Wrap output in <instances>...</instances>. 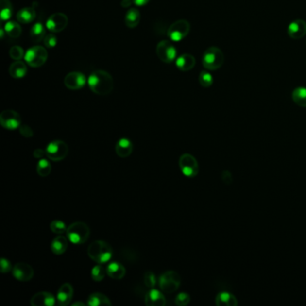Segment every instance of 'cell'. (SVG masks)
<instances>
[{
	"instance_id": "cell-42",
	"label": "cell",
	"mask_w": 306,
	"mask_h": 306,
	"mask_svg": "<svg viewBox=\"0 0 306 306\" xmlns=\"http://www.w3.org/2000/svg\"><path fill=\"white\" fill-rule=\"evenodd\" d=\"M222 180H223L224 184H226V185L232 184L233 181H234L231 172H230L229 171H227V170H224V171H223V173H222Z\"/></svg>"
},
{
	"instance_id": "cell-17",
	"label": "cell",
	"mask_w": 306,
	"mask_h": 306,
	"mask_svg": "<svg viewBox=\"0 0 306 306\" xmlns=\"http://www.w3.org/2000/svg\"><path fill=\"white\" fill-rule=\"evenodd\" d=\"M165 293L155 289H151L145 296V304L147 306H164L166 305Z\"/></svg>"
},
{
	"instance_id": "cell-30",
	"label": "cell",
	"mask_w": 306,
	"mask_h": 306,
	"mask_svg": "<svg viewBox=\"0 0 306 306\" xmlns=\"http://www.w3.org/2000/svg\"><path fill=\"white\" fill-rule=\"evenodd\" d=\"M292 98L295 104L298 106L306 107V88L303 86H299L295 88L292 94Z\"/></svg>"
},
{
	"instance_id": "cell-25",
	"label": "cell",
	"mask_w": 306,
	"mask_h": 306,
	"mask_svg": "<svg viewBox=\"0 0 306 306\" xmlns=\"http://www.w3.org/2000/svg\"><path fill=\"white\" fill-rule=\"evenodd\" d=\"M216 304L218 306H236L238 302L234 294L223 291L217 295Z\"/></svg>"
},
{
	"instance_id": "cell-5",
	"label": "cell",
	"mask_w": 306,
	"mask_h": 306,
	"mask_svg": "<svg viewBox=\"0 0 306 306\" xmlns=\"http://www.w3.org/2000/svg\"><path fill=\"white\" fill-rule=\"evenodd\" d=\"M181 286V277L176 271H165L159 277V288L165 294L176 292Z\"/></svg>"
},
{
	"instance_id": "cell-26",
	"label": "cell",
	"mask_w": 306,
	"mask_h": 306,
	"mask_svg": "<svg viewBox=\"0 0 306 306\" xmlns=\"http://www.w3.org/2000/svg\"><path fill=\"white\" fill-rule=\"evenodd\" d=\"M140 12L136 8H130L125 16V24L129 28H135L140 23Z\"/></svg>"
},
{
	"instance_id": "cell-10",
	"label": "cell",
	"mask_w": 306,
	"mask_h": 306,
	"mask_svg": "<svg viewBox=\"0 0 306 306\" xmlns=\"http://www.w3.org/2000/svg\"><path fill=\"white\" fill-rule=\"evenodd\" d=\"M156 55L161 61L165 63H171L176 59V48L171 41L164 40L160 41L156 46Z\"/></svg>"
},
{
	"instance_id": "cell-33",
	"label": "cell",
	"mask_w": 306,
	"mask_h": 306,
	"mask_svg": "<svg viewBox=\"0 0 306 306\" xmlns=\"http://www.w3.org/2000/svg\"><path fill=\"white\" fill-rule=\"evenodd\" d=\"M107 271L101 264L94 266L91 271V277L95 282H101L106 276Z\"/></svg>"
},
{
	"instance_id": "cell-16",
	"label": "cell",
	"mask_w": 306,
	"mask_h": 306,
	"mask_svg": "<svg viewBox=\"0 0 306 306\" xmlns=\"http://www.w3.org/2000/svg\"><path fill=\"white\" fill-rule=\"evenodd\" d=\"M57 299L54 295L46 291L36 293L31 299V305L33 306H53L56 305Z\"/></svg>"
},
{
	"instance_id": "cell-28",
	"label": "cell",
	"mask_w": 306,
	"mask_h": 306,
	"mask_svg": "<svg viewBox=\"0 0 306 306\" xmlns=\"http://www.w3.org/2000/svg\"><path fill=\"white\" fill-rule=\"evenodd\" d=\"M87 305L90 306H111L112 302L105 294L102 293H93L89 295Z\"/></svg>"
},
{
	"instance_id": "cell-29",
	"label": "cell",
	"mask_w": 306,
	"mask_h": 306,
	"mask_svg": "<svg viewBox=\"0 0 306 306\" xmlns=\"http://www.w3.org/2000/svg\"><path fill=\"white\" fill-rule=\"evenodd\" d=\"M5 32L6 34L13 39H17L22 34V27L17 22L8 21L5 24Z\"/></svg>"
},
{
	"instance_id": "cell-35",
	"label": "cell",
	"mask_w": 306,
	"mask_h": 306,
	"mask_svg": "<svg viewBox=\"0 0 306 306\" xmlns=\"http://www.w3.org/2000/svg\"><path fill=\"white\" fill-rule=\"evenodd\" d=\"M199 82L200 85L208 88L213 85V77L210 73H208L207 71H202L200 72V76H199Z\"/></svg>"
},
{
	"instance_id": "cell-6",
	"label": "cell",
	"mask_w": 306,
	"mask_h": 306,
	"mask_svg": "<svg viewBox=\"0 0 306 306\" xmlns=\"http://www.w3.org/2000/svg\"><path fill=\"white\" fill-rule=\"evenodd\" d=\"M48 51L43 46L36 45L30 48L25 52L24 59L26 63L32 68H40L47 61Z\"/></svg>"
},
{
	"instance_id": "cell-27",
	"label": "cell",
	"mask_w": 306,
	"mask_h": 306,
	"mask_svg": "<svg viewBox=\"0 0 306 306\" xmlns=\"http://www.w3.org/2000/svg\"><path fill=\"white\" fill-rule=\"evenodd\" d=\"M30 36L32 41L35 43H39L44 40L46 36V31L44 25L41 22H38L33 25L30 31Z\"/></svg>"
},
{
	"instance_id": "cell-21",
	"label": "cell",
	"mask_w": 306,
	"mask_h": 306,
	"mask_svg": "<svg viewBox=\"0 0 306 306\" xmlns=\"http://www.w3.org/2000/svg\"><path fill=\"white\" fill-rule=\"evenodd\" d=\"M68 239L67 236H64L62 235H58L53 239V241H51V252L55 255H61L65 253L68 246Z\"/></svg>"
},
{
	"instance_id": "cell-22",
	"label": "cell",
	"mask_w": 306,
	"mask_h": 306,
	"mask_svg": "<svg viewBox=\"0 0 306 306\" xmlns=\"http://www.w3.org/2000/svg\"><path fill=\"white\" fill-rule=\"evenodd\" d=\"M196 64V59L190 54H183L176 59V67L178 69L183 72L192 69Z\"/></svg>"
},
{
	"instance_id": "cell-32",
	"label": "cell",
	"mask_w": 306,
	"mask_h": 306,
	"mask_svg": "<svg viewBox=\"0 0 306 306\" xmlns=\"http://www.w3.org/2000/svg\"><path fill=\"white\" fill-rule=\"evenodd\" d=\"M1 19L2 21L9 20L13 15V6L10 0H0Z\"/></svg>"
},
{
	"instance_id": "cell-3",
	"label": "cell",
	"mask_w": 306,
	"mask_h": 306,
	"mask_svg": "<svg viewBox=\"0 0 306 306\" xmlns=\"http://www.w3.org/2000/svg\"><path fill=\"white\" fill-rule=\"evenodd\" d=\"M91 231L88 225L84 222H75L68 226L66 236L68 241L73 244L79 245L87 241L90 237Z\"/></svg>"
},
{
	"instance_id": "cell-31",
	"label": "cell",
	"mask_w": 306,
	"mask_h": 306,
	"mask_svg": "<svg viewBox=\"0 0 306 306\" xmlns=\"http://www.w3.org/2000/svg\"><path fill=\"white\" fill-rule=\"evenodd\" d=\"M36 171L39 174V176L42 177V178L49 176L51 172V165L49 162V160L45 159V158L40 159L39 163L37 164V166H36Z\"/></svg>"
},
{
	"instance_id": "cell-1",
	"label": "cell",
	"mask_w": 306,
	"mask_h": 306,
	"mask_svg": "<svg viewBox=\"0 0 306 306\" xmlns=\"http://www.w3.org/2000/svg\"><path fill=\"white\" fill-rule=\"evenodd\" d=\"M87 84L93 93L102 96L111 94L114 86L112 75L104 70L92 72L87 79Z\"/></svg>"
},
{
	"instance_id": "cell-44",
	"label": "cell",
	"mask_w": 306,
	"mask_h": 306,
	"mask_svg": "<svg viewBox=\"0 0 306 306\" xmlns=\"http://www.w3.org/2000/svg\"><path fill=\"white\" fill-rule=\"evenodd\" d=\"M149 1L150 0H133V3L135 4L136 6H146Z\"/></svg>"
},
{
	"instance_id": "cell-13",
	"label": "cell",
	"mask_w": 306,
	"mask_h": 306,
	"mask_svg": "<svg viewBox=\"0 0 306 306\" xmlns=\"http://www.w3.org/2000/svg\"><path fill=\"white\" fill-rule=\"evenodd\" d=\"M13 277L18 281L27 282L34 276V271L32 266L25 262H18L13 267Z\"/></svg>"
},
{
	"instance_id": "cell-36",
	"label": "cell",
	"mask_w": 306,
	"mask_h": 306,
	"mask_svg": "<svg viewBox=\"0 0 306 306\" xmlns=\"http://www.w3.org/2000/svg\"><path fill=\"white\" fill-rule=\"evenodd\" d=\"M144 283L146 285V287L149 289H154L157 283V279L155 275L153 274L152 271H148L145 273L144 275Z\"/></svg>"
},
{
	"instance_id": "cell-7",
	"label": "cell",
	"mask_w": 306,
	"mask_h": 306,
	"mask_svg": "<svg viewBox=\"0 0 306 306\" xmlns=\"http://www.w3.org/2000/svg\"><path fill=\"white\" fill-rule=\"evenodd\" d=\"M46 156L51 161L59 162L65 159L68 153V146L63 140H53L48 144Z\"/></svg>"
},
{
	"instance_id": "cell-46",
	"label": "cell",
	"mask_w": 306,
	"mask_h": 306,
	"mask_svg": "<svg viewBox=\"0 0 306 306\" xmlns=\"http://www.w3.org/2000/svg\"><path fill=\"white\" fill-rule=\"evenodd\" d=\"M72 306H85V304H84L82 302H76V303H74V304H72Z\"/></svg>"
},
{
	"instance_id": "cell-20",
	"label": "cell",
	"mask_w": 306,
	"mask_h": 306,
	"mask_svg": "<svg viewBox=\"0 0 306 306\" xmlns=\"http://www.w3.org/2000/svg\"><path fill=\"white\" fill-rule=\"evenodd\" d=\"M107 275L112 279L119 280L122 279L126 275V269L121 263L118 261L110 262L106 268Z\"/></svg>"
},
{
	"instance_id": "cell-45",
	"label": "cell",
	"mask_w": 306,
	"mask_h": 306,
	"mask_svg": "<svg viewBox=\"0 0 306 306\" xmlns=\"http://www.w3.org/2000/svg\"><path fill=\"white\" fill-rule=\"evenodd\" d=\"M132 4H134L133 3V0H122L121 1V3H120V5L124 8H128V7H130Z\"/></svg>"
},
{
	"instance_id": "cell-19",
	"label": "cell",
	"mask_w": 306,
	"mask_h": 306,
	"mask_svg": "<svg viewBox=\"0 0 306 306\" xmlns=\"http://www.w3.org/2000/svg\"><path fill=\"white\" fill-rule=\"evenodd\" d=\"M133 152V144L130 139L122 137L115 145V153L120 158H127Z\"/></svg>"
},
{
	"instance_id": "cell-9",
	"label": "cell",
	"mask_w": 306,
	"mask_h": 306,
	"mask_svg": "<svg viewBox=\"0 0 306 306\" xmlns=\"http://www.w3.org/2000/svg\"><path fill=\"white\" fill-rule=\"evenodd\" d=\"M190 31V24L186 20H178L167 30V36L172 41H180L187 37Z\"/></svg>"
},
{
	"instance_id": "cell-2",
	"label": "cell",
	"mask_w": 306,
	"mask_h": 306,
	"mask_svg": "<svg viewBox=\"0 0 306 306\" xmlns=\"http://www.w3.org/2000/svg\"><path fill=\"white\" fill-rule=\"evenodd\" d=\"M89 258L98 264L109 262L113 255V249L107 241L97 240L92 242L87 248Z\"/></svg>"
},
{
	"instance_id": "cell-4",
	"label": "cell",
	"mask_w": 306,
	"mask_h": 306,
	"mask_svg": "<svg viewBox=\"0 0 306 306\" xmlns=\"http://www.w3.org/2000/svg\"><path fill=\"white\" fill-rule=\"evenodd\" d=\"M224 61V54L217 47L208 48L202 57V64L207 70H217L223 66Z\"/></svg>"
},
{
	"instance_id": "cell-18",
	"label": "cell",
	"mask_w": 306,
	"mask_h": 306,
	"mask_svg": "<svg viewBox=\"0 0 306 306\" xmlns=\"http://www.w3.org/2000/svg\"><path fill=\"white\" fill-rule=\"evenodd\" d=\"M288 33L292 39H302L306 34V22L301 19L294 20L289 24Z\"/></svg>"
},
{
	"instance_id": "cell-34",
	"label": "cell",
	"mask_w": 306,
	"mask_h": 306,
	"mask_svg": "<svg viewBox=\"0 0 306 306\" xmlns=\"http://www.w3.org/2000/svg\"><path fill=\"white\" fill-rule=\"evenodd\" d=\"M50 229L51 230V232L56 235H63V234H66L68 226L63 221H61L59 219H56V220H53L50 224Z\"/></svg>"
},
{
	"instance_id": "cell-14",
	"label": "cell",
	"mask_w": 306,
	"mask_h": 306,
	"mask_svg": "<svg viewBox=\"0 0 306 306\" xmlns=\"http://www.w3.org/2000/svg\"><path fill=\"white\" fill-rule=\"evenodd\" d=\"M87 82L85 76L81 72H70L64 78V85L69 90H79L83 88Z\"/></svg>"
},
{
	"instance_id": "cell-39",
	"label": "cell",
	"mask_w": 306,
	"mask_h": 306,
	"mask_svg": "<svg viewBox=\"0 0 306 306\" xmlns=\"http://www.w3.org/2000/svg\"><path fill=\"white\" fill-rule=\"evenodd\" d=\"M43 43H44L45 47L51 49V48H54L57 45L58 39H57L56 35L51 34H48V35L45 36V38L43 40Z\"/></svg>"
},
{
	"instance_id": "cell-24",
	"label": "cell",
	"mask_w": 306,
	"mask_h": 306,
	"mask_svg": "<svg viewBox=\"0 0 306 306\" xmlns=\"http://www.w3.org/2000/svg\"><path fill=\"white\" fill-rule=\"evenodd\" d=\"M27 73V66L21 60H16L9 68V74L13 78L20 79L25 77Z\"/></svg>"
},
{
	"instance_id": "cell-37",
	"label": "cell",
	"mask_w": 306,
	"mask_h": 306,
	"mask_svg": "<svg viewBox=\"0 0 306 306\" xmlns=\"http://www.w3.org/2000/svg\"><path fill=\"white\" fill-rule=\"evenodd\" d=\"M9 55H10V58L16 61V60H21L24 58L25 54H24L23 48L18 45H15L9 50Z\"/></svg>"
},
{
	"instance_id": "cell-11",
	"label": "cell",
	"mask_w": 306,
	"mask_h": 306,
	"mask_svg": "<svg viewBox=\"0 0 306 306\" xmlns=\"http://www.w3.org/2000/svg\"><path fill=\"white\" fill-rule=\"evenodd\" d=\"M0 124L6 130H17L22 125V118L17 112L14 110H6L0 114Z\"/></svg>"
},
{
	"instance_id": "cell-15",
	"label": "cell",
	"mask_w": 306,
	"mask_h": 306,
	"mask_svg": "<svg viewBox=\"0 0 306 306\" xmlns=\"http://www.w3.org/2000/svg\"><path fill=\"white\" fill-rule=\"evenodd\" d=\"M74 295L73 286L69 283H64L60 286L57 293V303L59 306H67L70 304Z\"/></svg>"
},
{
	"instance_id": "cell-43",
	"label": "cell",
	"mask_w": 306,
	"mask_h": 306,
	"mask_svg": "<svg viewBox=\"0 0 306 306\" xmlns=\"http://www.w3.org/2000/svg\"><path fill=\"white\" fill-rule=\"evenodd\" d=\"M46 155V150H43L41 148H37L34 151V156L37 159H42Z\"/></svg>"
},
{
	"instance_id": "cell-12",
	"label": "cell",
	"mask_w": 306,
	"mask_h": 306,
	"mask_svg": "<svg viewBox=\"0 0 306 306\" xmlns=\"http://www.w3.org/2000/svg\"><path fill=\"white\" fill-rule=\"evenodd\" d=\"M68 24V18L63 13H55L48 18L46 28L52 33H60L66 29Z\"/></svg>"
},
{
	"instance_id": "cell-40",
	"label": "cell",
	"mask_w": 306,
	"mask_h": 306,
	"mask_svg": "<svg viewBox=\"0 0 306 306\" xmlns=\"http://www.w3.org/2000/svg\"><path fill=\"white\" fill-rule=\"evenodd\" d=\"M13 267L11 262L9 259L6 258H2L0 259V272L3 274L8 273L10 271H12Z\"/></svg>"
},
{
	"instance_id": "cell-41",
	"label": "cell",
	"mask_w": 306,
	"mask_h": 306,
	"mask_svg": "<svg viewBox=\"0 0 306 306\" xmlns=\"http://www.w3.org/2000/svg\"><path fill=\"white\" fill-rule=\"evenodd\" d=\"M19 132L20 134L23 136L25 138H31L33 136H34V130H32V128L28 126V125H25V124H22L20 127H19Z\"/></svg>"
},
{
	"instance_id": "cell-38",
	"label": "cell",
	"mask_w": 306,
	"mask_h": 306,
	"mask_svg": "<svg viewBox=\"0 0 306 306\" xmlns=\"http://www.w3.org/2000/svg\"><path fill=\"white\" fill-rule=\"evenodd\" d=\"M190 302V296L187 293H180L175 297V304L179 306H188Z\"/></svg>"
},
{
	"instance_id": "cell-23",
	"label": "cell",
	"mask_w": 306,
	"mask_h": 306,
	"mask_svg": "<svg viewBox=\"0 0 306 306\" xmlns=\"http://www.w3.org/2000/svg\"><path fill=\"white\" fill-rule=\"evenodd\" d=\"M35 18V9L34 7H24L20 9L17 14V19L21 24H30L34 21Z\"/></svg>"
},
{
	"instance_id": "cell-8",
	"label": "cell",
	"mask_w": 306,
	"mask_h": 306,
	"mask_svg": "<svg viewBox=\"0 0 306 306\" xmlns=\"http://www.w3.org/2000/svg\"><path fill=\"white\" fill-rule=\"evenodd\" d=\"M179 166L184 176L194 178L198 175L200 166L197 159L190 153H183L179 159Z\"/></svg>"
}]
</instances>
